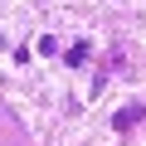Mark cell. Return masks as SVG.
<instances>
[{
  "label": "cell",
  "mask_w": 146,
  "mask_h": 146,
  "mask_svg": "<svg viewBox=\"0 0 146 146\" xmlns=\"http://www.w3.org/2000/svg\"><path fill=\"white\" fill-rule=\"evenodd\" d=\"M141 117H146V102H127V107H117V112H112V131H131Z\"/></svg>",
  "instance_id": "1"
},
{
  "label": "cell",
  "mask_w": 146,
  "mask_h": 146,
  "mask_svg": "<svg viewBox=\"0 0 146 146\" xmlns=\"http://www.w3.org/2000/svg\"><path fill=\"white\" fill-rule=\"evenodd\" d=\"M34 49H39L44 58H54V54H58V39H54V34H39V44H34Z\"/></svg>",
  "instance_id": "3"
},
{
  "label": "cell",
  "mask_w": 146,
  "mask_h": 146,
  "mask_svg": "<svg viewBox=\"0 0 146 146\" xmlns=\"http://www.w3.org/2000/svg\"><path fill=\"white\" fill-rule=\"evenodd\" d=\"M0 49H5V34H0Z\"/></svg>",
  "instance_id": "4"
},
{
  "label": "cell",
  "mask_w": 146,
  "mask_h": 146,
  "mask_svg": "<svg viewBox=\"0 0 146 146\" xmlns=\"http://www.w3.org/2000/svg\"><path fill=\"white\" fill-rule=\"evenodd\" d=\"M88 58H93V54H88V44H73V49L63 54V63H68V68H88Z\"/></svg>",
  "instance_id": "2"
}]
</instances>
